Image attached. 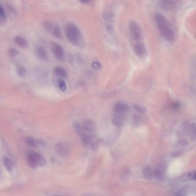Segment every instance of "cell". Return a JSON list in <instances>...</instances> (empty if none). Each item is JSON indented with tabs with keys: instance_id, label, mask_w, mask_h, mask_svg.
I'll return each mask as SVG.
<instances>
[{
	"instance_id": "obj_18",
	"label": "cell",
	"mask_w": 196,
	"mask_h": 196,
	"mask_svg": "<svg viewBox=\"0 0 196 196\" xmlns=\"http://www.w3.org/2000/svg\"><path fill=\"white\" fill-rule=\"evenodd\" d=\"M52 33L55 37L59 39H62V32L60 27L58 25L54 24Z\"/></svg>"
},
{
	"instance_id": "obj_5",
	"label": "cell",
	"mask_w": 196,
	"mask_h": 196,
	"mask_svg": "<svg viewBox=\"0 0 196 196\" xmlns=\"http://www.w3.org/2000/svg\"><path fill=\"white\" fill-rule=\"evenodd\" d=\"M129 27L132 37L134 40L140 42L143 38L142 30L138 24L134 22L131 21L129 24Z\"/></svg>"
},
{
	"instance_id": "obj_13",
	"label": "cell",
	"mask_w": 196,
	"mask_h": 196,
	"mask_svg": "<svg viewBox=\"0 0 196 196\" xmlns=\"http://www.w3.org/2000/svg\"><path fill=\"white\" fill-rule=\"evenodd\" d=\"M14 42L17 46L21 48H26L28 46V43L25 38L20 36H17L14 38Z\"/></svg>"
},
{
	"instance_id": "obj_24",
	"label": "cell",
	"mask_w": 196,
	"mask_h": 196,
	"mask_svg": "<svg viewBox=\"0 0 196 196\" xmlns=\"http://www.w3.org/2000/svg\"><path fill=\"white\" fill-rule=\"evenodd\" d=\"M58 86L59 89L62 92L65 91L67 88L66 82L62 79H60L58 81Z\"/></svg>"
},
{
	"instance_id": "obj_16",
	"label": "cell",
	"mask_w": 196,
	"mask_h": 196,
	"mask_svg": "<svg viewBox=\"0 0 196 196\" xmlns=\"http://www.w3.org/2000/svg\"><path fill=\"white\" fill-rule=\"evenodd\" d=\"M3 162L4 167L9 172H11L13 169V164L12 160L8 157H4L3 158Z\"/></svg>"
},
{
	"instance_id": "obj_6",
	"label": "cell",
	"mask_w": 196,
	"mask_h": 196,
	"mask_svg": "<svg viewBox=\"0 0 196 196\" xmlns=\"http://www.w3.org/2000/svg\"><path fill=\"white\" fill-rule=\"evenodd\" d=\"M55 150L58 155L63 158H68L71 154L70 147L64 143H57L55 146Z\"/></svg>"
},
{
	"instance_id": "obj_28",
	"label": "cell",
	"mask_w": 196,
	"mask_h": 196,
	"mask_svg": "<svg viewBox=\"0 0 196 196\" xmlns=\"http://www.w3.org/2000/svg\"><path fill=\"white\" fill-rule=\"evenodd\" d=\"M8 54L11 57H14L18 54V52L17 50L15 48L13 47L10 48L8 50Z\"/></svg>"
},
{
	"instance_id": "obj_11",
	"label": "cell",
	"mask_w": 196,
	"mask_h": 196,
	"mask_svg": "<svg viewBox=\"0 0 196 196\" xmlns=\"http://www.w3.org/2000/svg\"><path fill=\"white\" fill-rule=\"evenodd\" d=\"M35 55L40 60L45 61L48 60V55L46 49L40 45H38L35 48Z\"/></svg>"
},
{
	"instance_id": "obj_25",
	"label": "cell",
	"mask_w": 196,
	"mask_h": 196,
	"mask_svg": "<svg viewBox=\"0 0 196 196\" xmlns=\"http://www.w3.org/2000/svg\"><path fill=\"white\" fill-rule=\"evenodd\" d=\"M27 143L29 145L33 147H36L38 146L36 140H35L33 138L31 137H28L26 139Z\"/></svg>"
},
{
	"instance_id": "obj_12",
	"label": "cell",
	"mask_w": 196,
	"mask_h": 196,
	"mask_svg": "<svg viewBox=\"0 0 196 196\" xmlns=\"http://www.w3.org/2000/svg\"><path fill=\"white\" fill-rule=\"evenodd\" d=\"M130 109L127 103L124 102L119 101L115 104L114 112L117 113H129Z\"/></svg>"
},
{
	"instance_id": "obj_20",
	"label": "cell",
	"mask_w": 196,
	"mask_h": 196,
	"mask_svg": "<svg viewBox=\"0 0 196 196\" xmlns=\"http://www.w3.org/2000/svg\"><path fill=\"white\" fill-rule=\"evenodd\" d=\"M7 17L5 10L2 4L0 7V24L1 25H4L7 21Z\"/></svg>"
},
{
	"instance_id": "obj_22",
	"label": "cell",
	"mask_w": 196,
	"mask_h": 196,
	"mask_svg": "<svg viewBox=\"0 0 196 196\" xmlns=\"http://www.w3.org/2000/svg\"><path fill=\"white\" fill-rule=\"evenodd\" d=\"M131 172L130 170L127 168H125L122 171L121 174V177L122 180H126L129 178Z\"/></svg>"
},
{
	"instance_id": "obj_23",
	"label": "cell",
	"mask_w": 196,
	"mask_h": 196,
	"mask_svg": "<svg viewBox=\"0 0 196 196\" xmlns=\"http://www.w3.org/2000/svg\"><path fill=\"white\" fill-rule=\"evenodd\" d=\"M133 108L136 111L140 114H144L146 111V109L145 107L139 105H134Z\"/></svg>"
},
{
	"instance_id": "obj_21",
	"label": "cell",
	"mask_w": 196,
	"mask_h": 196,
	"mask_svg": "<svg viewBox=\"0 0 196 196\" xmlns=\"http://www.w3.org/2000/svg\"><path fill=\"white\" fill-rule=\"evenodd\" d=\"M27 69L25 66L19 65L17 67V72L18 76L21 77H25L27 74Z\"/></svg>"
},
{
	"instance_id": "obj_15",
	"label": "cell",
	"mask_w": 196,
	"mask_h": 196,
	"mask_svg": "<svg viewBox=\"0 0 196 196\" xmlns=\"http://www.w3.org/2000/svg\"><path fill=\"white\" fill-rule=\"evenodd\" d=\"M196 171L190 172L183 174L180 177V180L182 181H188L195 180Z\"/></svg>"
},
{
	"instance_id": "obj_8",
	"label": "cell",
	"mask_w": 196,
	"mask_h": 196,
	"mask_svg": "<svg viewBox=\"0 0 196 196\" xmlns=\"http://www.w3.org/2000/svg\"><path fill=\"white\" fill-rule=\"evenodd\" d=\"M179 3L178 0H160L159 5L160 8L165 11H170L174 9Z\"/></svg>"
},
{
	"instance_id": "obj_26",
	"label": "cell",
	"mask_w": 196,
	"mask_h": 196,
	"mask_svg": "<svg viewBox=\"0 0 196 196\" xmlns=\"http://www.w3.org/2000/svg\"><path fill=\"white\" fill-rule=\"evenodd\" d=\"M54 24L49 22H46L44 23L43 26L44 28L48 32L52 33Z\"/></svg>"
},
{
	"instance_id": "obj_19",
	"label": "cell",
	"mask_w": 196,
	"mask_h": 196,
	"mask_svg": "<svg viewBox=\"0 0 196 196\" xmlns=\"http://www.w3.org/2000/svg\"><path fill=\"white\" fill-rule=\"evenodd\" d=\"M55 72L57 75L63 78H66L68 76L67 72L64 68L61 67H56L55 69Z\"/></svg>"
},
{
	"instance_id": "obj_27",
	"label": "cell",
	"mask_w": 196,
	"mask_h": 196,
	"mask_svg": "<svg viewBox=\"0 0 196 196\" xmlns=\"http://www.w3.org/2000/svg\"><path fill=\"white\" fill-rule=\"evenodd\" d=\"M105 18L108 21H110L113 18V13L110 8H107L104 12Z\"/></svg>"
},
{
	"instance_id": "obj_30",
	"label": "cell",
	"mask_w": 196,
	"mask_h": 196,
	"mask_svg": "<svg viewBox=\"0 0 196 196\" xmlns=\"http://www.w3.org/2000/svg\"><path fill=\"white\" fill-rule=\"evenodd\" d=\"M37 143L38 145H40L44 147H46L47 145V144L45 141H44L42 139H38L36 140Z\"/></svg>"
},
{
	"instance_id": "obj_32",
	"label": "cell",
	"mask_w": 196,
	"mask_h": 196,
	"mask_svg": "<svg viewBox=\"0 0 196 196\" xmlns=\"http://www.w3.org/2000/svg\"><path fill=\"white\" fill-rule=\"evenodd\" d=\"M79 1L83 4H88L90 2L91 0H79Z\"/></svg>"
},
{
	"instance_id": "obj_4",
	"label": "cell",
	"mask_w": 196,
	"mask_h": 196,
	"mask_svg": "<svg viewBox=\"0 0 196 196\" xmlns=\"http://www.w3.org/2000/svg\"><path fill=\"white\" fill-rule=\"evenodd\" d=\"M51 50L54 56L61 62H63L65 59L64 49L59 44L55 42H52L50 44Z\"/></svg>"
},
{
	"instance_id": "obj_29",
	"label": "cell",
	"mask_w": 196,
	"mask_h": 196,
	"mask_svg": "<svg viewBox=\"0 0 196 196\" xmlns=\"http://www.w3.org/2000/svg\"><path fill=\"white\" fill-rule=\"evenodd\" d=\"M92 66L95 69H100L101 68L102 65L100 62L95 61V62H92Z\"/></svg>"
},
{
	"instance_id": "obj_33",
	"label": "cell",
	"mask_w": 196,
	"mask_h": 196,
	"mask_svg": "<svg viewBox=\"0 0 196 196\" xmlns=\"http://www.w3.org/2000/svg\"><path fill=\"white\" fill-rule=\"evenodd\" d=\"M195 180H196V177H195Z\"/></svg>"
},
{
	"instance_id": "obj_7",
	"label": "cell",
	"mask_w": 196,
	"mask_h": 196,
	"mask_svg": "<svg viewBox=\"0 0 196 196\" xmlns=\"http://www.w3.org/2000/svg\"><path fill=\"white\" fill-rule=\"evenodd\" d=\"M128 113L115 112L112 118V122L114 125L117 127H122L124 126L128 116Z\"/></svg>"
},
{
	"instance_id": "obj_3",
	"label": "cell",
	"mask_w": 196,
	"mask_h": 196,
	"mask_svg": "<svg viewBox=\"0 0 196 196\" xmlns=\"http://www.w3.org/2000/svg\"><path fill=\"white\" fill-rule=\"evenodd\" d=\"M27 162L30 167L35 169L38 167H43L46 165V161L45 157L40 153H32L28 156Z\"/></svg>"
},
{
	"instance_id": "obj_14",
	"label": "cell",
	"mask_w": 196,
	"mask_h": 196,
	"mask_svg": "<svg viewBox=\"0 0 196 196\" xmlns=\"http://www.w3.org/2000/svg\"><path fill=\"white\" fill-rule=\"evenodd\" d=\"M73 125L75 131L81 138L87 133L85 131L83 126L79 124L77 122H74Z\"/></svg>"
},
{
	"instance_id": "obj_2",
	"label": "cell",
	"mask_w": 196,
	"mask_h": 196,
	"mask_svg": "<svg viewBox=\"0 0 196 196\" xmlns=\"http://www.w3.org/2000/svg\"><path fill=\"white\" fill-rule=\"evenodd\" d=\"M65 32L68 40L72 45L81 49L85 48L84 38L80 30L74 24H67L65 26Z\"/></svg>"
},
{
	"instance_id": "obj_31",
	"label": "cell",
	"mask_w": 196,
	"mask_h": 196,
	"mask_svg": "<svg viewBox=\"0 0 196 196\" xmlns=\"http://www.w3.org/2000/svg\"><path fill=\"white\" fill-rule=\"evenodd\" d=\"M191 129H192V131L191 133H192V138H196V126H192Z\"/></svg>"
},
{
	"instance_id": "obj_1",
	"label": "cell",
	"mask_w": 196,
	"mask_h": 196,
	"mask_svg": "<svg viewBox=\"0 0 196 196\" xmlns=\"http://www.w3.org/2000/svg\"><path fill=\"white\" fill-rule=\"evenodd\" d=\"M154 19L159 31L164 39L170 42L174 40L175 34L174 28L164 15L160 13H156Z\"/></svg>"
},
{
	"instance_id": "obj_10",
	"label": "cell",
	"mask_w": 196,
	"mask_h": 196,
	"mask_svg": "<svg viewBox=\"0 0 196 196\" xmlns=\"http://www.w3.org/2000/svg\"><path fill=\"white\" fill-rule=\"evenodd\" d=\"M82 126L87 133L91 135L95 136L96 128L93 121L89 119H86L84 121Z\"/></svg>"
},
{
	"instance_id": "obj_9",
	"label": "cell",
	"mask_w": 196,
	"mask_h": 196,
	"mask_svg": "<svg viewBox=\"0 0 196 196\" xmlns=\"http://www.w3.org/2000/svg\"><path fill=\"white\" fill-rule=\"evenodd\" d=\"M136 56L140 58H144L147 55V49L145 45L143 43L139 42L135 44L133 47Z\"/></svg>"
},
{
	"instance_id": "obj_17",
	"label": "cell",
	"mask_w": 196,
	"mask_h": 196,
	"mask_svg": "<svg viewBox=\"0 0 196 196\" xmlns=\"http://www.w3.org/2000/svg\"><path fill=\"white\" fill-rule=\"evenodd\" d=\"M143 174L145 178L147 180L151 179L153 177V173L151 168L149 166H146L143 169Z\"/></svg>"
}]
</instances>
